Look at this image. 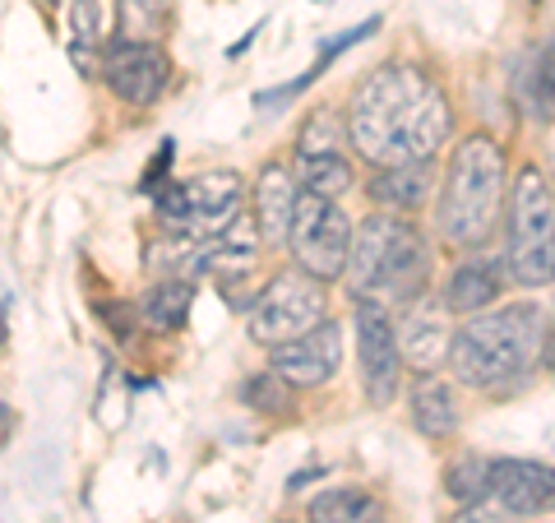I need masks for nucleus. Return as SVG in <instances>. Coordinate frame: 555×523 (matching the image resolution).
Wrapping results in <instances>:
<instances>
[{
    "label": "nucleus",
    "instance_id": "f257e3e1",
    "mask_svg": "<svg viewBox=\"0 0 555 523\" xmlns=\"http://www.w3.org/2000/svg\"><path fill=\"white\" fill-rule=\"evenodd\" d=\"M347 144L371 167L430 163L454 130L449 98L436 75L416 65H379L357 84L347 107Z\"/></svg>",
    "mask_w": 555,
    "mask_h": 523
},
{
    "label": "nucleus",
    "instance_id": "f03ea898",
    "mask_svg": "<svg viewBox=\"0 0 555 523\" xmlns=\"http://www.w3.org/2000/svg\"><path fill=\"white\" fill-rule=\"evenodd\" d=\"M500 214H509V171L505 149L491 135H467L449 153L440 186V237L454 251H477L495 237Z\"/></svg>",
    "mask_w": 555,
    "mask_h": 523
},
{
    "label": "nucleus",
    "instance_id": "7ed1b4c3",
    "mask_svg": "<svg viewBox=\"0 0 555 523\" xmlns=\"http://www.w3.org/2000/svg\"><path fill=\"white\" fill-rule=\"evenodd\" d=\"M546 353V316L532 302L491 306L467 320L454 334V375L467 390H505L509 380H524Z\"/></svg>",
    "mask_w": 555,
    "mask_h": 523
},
{
    "label": "nucleus",
    "instance_id": "20e7f679",
    "mask_svg": "<svg viewBox=\"0 0 555 523\" xmlns=\"http://www.w3.org/2000/svg\"><path fill=\"white\" fill-rule=\"evenodd\" d=\"M347 283L371 302H416L430 288V246L426 237L398 214H371L352 237Z\"/></svg>",
    "mask_w": 555,
    "mask_h": 523
},
{
    "label": "nucleus",
    "instance_id": "39448f33",
    "mask_svg": "<svg viewBox=\"0 0 555 523\" xmlns=\"http://www.w3.org/2000/svg\"><path fill=\"white\" fill-rule=\"evenodd\" d=\"M505 265L518 288H551L555 283V200L537 167H524L509 186Z\"/></svg>",
    "mask_w": 555,
    "mask_h": 523
},
{
    "label": "nucleus",
    "instance_id": "423d86ee",
    "mask_svg": "<svg viewBox=\"0 0 555 523\" xmlns=\"http://www.w3.org/2000/svg\"><path fill=\"white\" fill-rule=\"evenodd\" d=\"M241 186L236 171H204L195 181H181V186H167L158 195V218L167 232H181L190 241H208L218 232H228L236 214H241Z\"/></svg>",
    "mask_w": 555,
    "mask_h": 523
},
{
    "label": "nucleus",
    "instance_id": "0eeeda50",
    "mask_svg": "<svg viewBox=\"0 0 555 523\" xmlns=\"http://www.w3.org/2000/svg\"><path fill=\"white\" fill-rule=\"evenodd\" d=\"M324 302L328 296H324V283L315 273H306V269L278 273L273 283L259 292V302L250 306V339L264 343V347L297 339L324 320Z\"/></svg>",
    "mask_w": 555,
    "mask_h": 523
},
{
    "label": "nucleus",
    "instance_id": "6e6552de",
    "mask_svg": "<svg viewBox=\"0 0 555 523\" xmlns=\"http://www.w3.org/2000/svg\"><path fill=\"white\" fill-rule=\"evenodd\" d=\"M352 222L338 208V200H320V195H301L297 208V228H292V255L297 269L315 273L320 283L347 278V259H352Z\"/></svg>",
    "mask_w": 555,
    "mask_h": 523
},
{
    "label": "nucleus",
    "instance_id": "1a4fd4ad",
    "mask_svg": "<svg viewBox=\"0 0 555 523\" xmlns=\"http://www.w3.org/2000/svg\"><path fill=\"white\" fill-rule=\"evenodd\" d=\"M352 329H357V361H361V390L375 408H389L403 380V347H398V324L389 320L385 302L357 296L352 306Z\"/></svg>",
    "mask_w": 555,
    "mask_h": 523
},
{
    "label": "nucleus",
    "instance_id": "9d476101",
    "mask_svg": "<svg viewBox=\"0 0 555 523\" xmlns=\"http://www.w3.org/2000/svg\"><path fill=\"white\" fill-rule=\"evenodd\" d=\"M102 79L126 107H153L171 79V61L158 42H130L116 38L102 56Z\"/></svg>",
    "mask_w": 555,
    "mask_h": 523
},
{
    "label": "nucleus",
    "instance_id": "9b49d317",
    "mask_svg": "<svg viewBox=\"0 0 555 523\" xmlns=\"http://www.w3.org/2000/svg\"><path fill=\"white\" fill-rule=\"evenodd\" d=\"M269 366L283 380H292L297 390L328 385V380L338 375V366H343V329L334 320H320L315 329H306V334L278 343Z\"/></svg>",
    "mask_w": 555,
    "mask_h": 523
},
{
    "label": "nucleus",
    "instance_id": "f8f14e48",
    "mask_svg": "<svg viewBox=\"0 0 555 523\" xmlns=\"http://www.w3.org/2000/svg\"><path fill=\"white\" fill-rule=\"evenodd\" d=\"M491 500L518 519L555 514V468L537 459H495L491 463Z\"/></svg>",
    "mask_w": 555,
    "mask_h": 523
},
{
    "label": "nucleus",
    "instance_id": "ddd939ff",
    "mask_svg": "<svg viewBox=\"0 0 555 523\" xmlns=\"http://www.w3.org/2000/svg\"><path fill=\"white\" fill-rule=\"evenodd\" d=\"M449 302H430V296H416L408 302V316L398 320V347H403V361L412 371H436V366L454 353V334L459 329H449Z\"/></svg>",
    "mask_w": 555,
    "mask_h": 523
},
{
    "label": "nucleus",
    "instance_id": "4468645a",
    "mask_svg": "<svg viewBox=\"0 0 555 523\" xmlns=\"http://www.w3.org/2000/svg\"><path fill=\"white\" fill-rule=\"evenodd\" d=\"M297 208H301V186L287 167H264L255 181V232L269 246H287L292 228H297Z\"/></svg>",
    "mask_w": 555,
    "mask_h": 523
},
{
    "label": "nucleus",
    "instance_id": "2eb2a0df",
    "mask_svg": "<svg viewBox=\"0 0 555 523\" xmlns=\"http://www.w3.org/2000/svg\"><path fill=\"white\" fill-rule=\"evenodd\" d=\"M509 283V265H500L491 255H473V259H459L454 273L444 283V302L454 316H481L500 302V292Z\"/></svg>",
    "mask_w": 555,
    "mask_h": 523
},
{
    "label": "nucleus",
    "instance_id": "dca6fc26",
    "mask_svg": "<svg viewBox=\"0 0 555 523\" xmlns=\"http://www.w3.org/2000/svg\"><path fill=\"white\" fill-rule=\"evenodd\" d=\"M430 186V163H403V167H375V177L366 186V195L385 208V214H412V208H422Z\"/></svg>",
    "mask_w": 555,
    "mask_h": 523
},
{
    "label": "nucleus",
    "instance_id": "f3484780",
    "mask_svg": "<svg viewBox=\"0 0 555 523\" xmlns=\"http://www.w3.org/2000/svg\"><path fill=\"white\" fill-rule=\"evenodd\" d=\"M292 177H297L301 195H320V200H338L357 186L352 163H347L343 149H297Z\"/></svg>",
    "mask_w": 555,
    "mask_h": 523
},
{
    "label": "nucleus",
    "instance_id": "a211bd4d",
    "mask_svg": "<svg viewBox=\"0 0 555 523\" xmlns=\"http://www.w3.org/2000/svg\"><path fill=\"white\" fill-rule=\"evenodd\" d=\"M459 394L449 380L440 375H422L412 390V426L426 435V441H449L459 431Z\"/></svg>",
    "mask_w": 555,
    "mask_h": 523
},
{
    "label": "nucleus",
    "instance_id": "6ab92c4d",
    "mask_svg": "<svg viewBox=\"0 0 555 523\" xmlns=\"http://www.w3.org/2000/svg\"><path fill=\"white\" fill-rule=\"evenodd\" d=\"M518 102L532 120L551 126L555 120V38L537 42L528 51V61L518 65Z\"/></svg>",
    "mask_w": 555,
    "mask_h": 523
},
{
    "label": "nucleus",
    "instance_id": "aec40b11",
    "mask_svg": "<svg viewBox=\"0 0 555 523\" xmlns=\"http://www.w3.org/2000/svg\"><path fill=\"white\" fill-rule=\"evenodd\" d=\"M385 519V505L361 486H334V492H320L310 500V523H379Z\"/></svg>",
    "mask_w": 555,
    "mask_h": 523
},
{
    "label": "nucleus",
    "instance_id": "412c9836",
    "mask_svg": "<svg viewBox=\"0 0 555 523\" xmlns=\"http://www.w3.org/2000/svg\"><path fill=\"white\" fill-rule=\"evenodd\" d=\"M190 316V283H158L149 296H144V320L153 329H163V334H171V329H181Z\"/></svg>",
    "mask_w": 555,
    "mask_h": 523
},
{
    "label": "nucleus",
    "instance_id": "4be33fe9",
    "mask_svg": "<svg viewBox=\"0 0 555 523\" xmlns=\"http://www.w3.org/2000/svg\"><path fill=\"white\" fill-rule=\"evenodd\" d=\"M167 14H171V0H120V38L158 42Z\"/></svg>",
    "mask_w": 555,
    "mask_h": 523
},
{
    "label": "nucleus",
    "instance_id": "5701e85b",
    "mask_svg": "<svg viewBox=\"0 0 555 523\" xmlns=\"http://www.w3.org/2000/svg\"><path fill=\"white\" fill-rule=\"evenodd\" d=\"M292 380H283L269 366V371H255L246 385H241V404L255 408V412H292Z\"/></svg>",
    "mask_w": 555,
    "mask_h": 523
},
{
    "label": "nucleus",
    "instance_id": "b1692460",
    "mask_svg": "<svg viewBox=\"0 0 555 523\" xmlns=\"http://www.w3.org/2000/svg\"><path fill=\"white\" fill-rule=\"evenodd\" d=\"M444 486H449V496H454L459 505L491 500V463L486 459H463V463H454L444 473Z\"/></svg>",
    "mask_w": 555,
    "mask_h": 523
},
{
    "label": "nucleus",
    "instance_id": "393cba45",
    "mask_svg": "<svg viewBox=\"0 0 555 523\" xmlns=\"http://www.w3.org/2000/svg\"><path fill=\"white\" fill-rule=\"evenodd\" d=\"M69 28H75V61L89 69V47L102 42V5L98 0H75V5H69Z\"/></svg>",
    "mask_w": 555,
    "mask_h": 523
},
{
    "label": "nucleus",
    "instance_id": "a878e982",
    "mask_svg": "<svg viewBox=\"0 0 555 523\" xmlns=\"http://www.w3.org/2000/svg\"><path fill=\"white\" fill-rule=\"evenodd\" d=\"M371 33H379V20H375V14H371V20H361L357 28H347V33H338V38H334V42H324V51H320V61H315V65H310V69H315V75H324V69H328V65H334V61L343 56V51H347V47L366 42V38H371Z\"/></svg>",
    "mask_w": 555,
    "mask_h": 523
},
{
    "label": "nucleus",
    "instance_id": "bb28decb",
    "mask_svg": "<svg viewBox=\"0 0 555 523\" xmlns=\"http://www.w3.org/2000/svg\"><path fill=\"white\" fill-rule=\"evenodd\" d=\"M171 163H177V144H158V153H153V163L144 167V177H139V190H149V195H158L163 190V177L171 171Z\"/></svg>",
    "mask_w": 555,
    "mask_h": 523
},
{
    "label": "nucleus",
    "instance_id": "cd10ccee",
    "mask_svg": "<svg viewBox=\"0 0 555 523\" xmlns=\"http://www.w3.org/2000/svg\"><path fill=\"white\" fill-rule=\"evenodd\" d=\"M518 514H509L505 505H463V510L454 514V523H514Z\"/></svg>",
    "mask_w": 555,
    "mask_h": 523
}]
</instances>
